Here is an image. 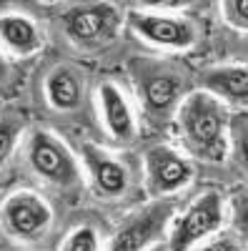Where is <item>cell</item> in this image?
I'll use <instances>...</instances> for the list:
<instances>
[{"label": "cell", "instance_id": "obj_1", "mask_svg": "<svg viewBox=\"0 0 248 251\" xmlns=\"http://www.w3.org/2000/svg\"><path fill=\"white\" fill-rule=\"evenodd\" d=\"M180 131L188 151L205 161H221L225 156V116L216 98L208 93H193L180 106Z\"/></svg>", "mask_w": 248, "mask_h": 251}, {"label": "cell", "instance_id": "obj_2", "mask_svg": "<svg viewBox=\"0 0 248 251\" xmlns=\"http://www.w3.org/2000/svg\"><path fill=\"white\" fill-rule=\"evenodd\" d=\"M131 73L135 80V88L143 98L146 116L153 123H163L178 106L180 96L188 88L183 68L173 63H158V60H131Z\"/></svg>", "mask_w": 248, "mask_h": 251}, {"label": "cell", "instance_id": "obj_3", "mask_svg": "<svg viewBox=\"0 0 248 251\" xmlns=\"http://www.w3.org/2000/svg\"><path fill=\"white\" fill-rule=\"evenodd\" d=\"M223 211H221V196L216 191H208L205 196H201L185 216L176 224V231L171 236V251H185L191 244H196L198 239H203L205 234L216 231L221 226Z\"/></svg>", "mask_w": 248, "mask_h": 251}, {"label": "cell", "instance_id": "obj_4", "mask_svg": "<svg viewBox=\"0 0 248 251\" xmlns=\"http://www.w3.org/2000/svg\"><path fill=\"white\" fill-rule=\"evenodd\" d=\"M171 208H173V203L165 201V203L148 206L146 211H140L133 219H128L118 231L111 251H140L153 236L160 234V228L165 226V221L171 216Z\"/></svg>", "mask_w": 248, "mask_h": 251}, {"label": "cell", "instance_id": "obj_5", "mask_svg": "<svg viewBox=\"0 0 248 251\" xmlns=\"http://www.w3.org/2000/svg\"><path fill=\"white\" fill-rule=\"evenodd\" d=\"M146 166H148V186L153 194L176 191L193 174L188 161H183L168 146H156V149H151L146 156Z\"/></svg>", "mask_w": 248, "mask_h": 251}, {"label": "cell", "instance_id": "obj_6", "mask_svg": "<svg viewBox=\"0 0 248 251\" xmlns=\"http://www.w3.org/2000/svg\"><path fill=\"white\" fill-rule=\"evenodd\" d=\"M30 161L35 166L38 174H43L45 178L55 181V183H73L78 178L75 166L70 161V156L66 153V149L60 143H55L50 136L38 133L30 143Z\"/></svg>", "mask_w": 248, "mask_h": 251}, {"label": "cell", "instance_id": "obj_7", "mask_svg": "<svg viewBox=\"0 0 248 251\" xmlns=\"http://www.w3.org/2000/svg\"><path fill=\"white\" fill-rule=\"evenodd\" d=\"M115 10L111 5H86V8H73L66 15V28L78 43H93L113 33L115 28Z\"/></svg>", "mask_w": 248, "mask_h": 251}, {"label": "cell", "instance_id": "obj_8", "mask_svg": "<svg viewBox=\"0 0 248 251\" xmlns=\"http://www.w3.org/2000/svg\"><path fill=\"white\" fill-rule=\"evenodd\" d=\"M131 25L135 28L138 35L153 40V43H158V46L185 48V46L193 43V28L188 23H183V20L131 13Z\"/></svg>", "mask_w": 248, "mask_h": 251}, {"label": "cell", "instance_id": "obj_9", "mask_svg": "<svg viewBox=\"0 0 248 251\" xmlns=\"http://www.w3.org/2000/svg\"><path fill=\"white\" fill-rule=\"evenodd\" d=\"M48 216L50 214H48L45 203L28 194L13 196L5 206V224L10 231H15L20 236H35L48 224Z\"/></svg>", "mask_w": 248, "mask_h": 251}, {"label": "cell", "instance_id": "obj_10", "mask_svg": "<svg viewBox=\"0 0 248 251\" xmlns=\"http://www.w3.org/2000/svg\"><path fill=\"white\" fill-rule=\"evenodd\" d=\"M201 83L208 91L223 96V98H228L233 103H246L248 98V73L246 68H213L208 71Z\"/></svg>", "mask_w": 248, "mask_h": 251}, {"label": "cell", "instance_id": "obj_11", "mask_svg": "<svg viewBox=\"0 0 248 251\" xmlns=\"http://www.w3.org/2000/svg\"><path fill=\"white\" fill-rule=\"evenodd\" d=\"M100 100H103V111H106V121H108V128L118 141H131L135 136V126L131 118V111L126 106L123 96L118 93L115 86L106 83L100 88Z\"/></svg>", "mask_w": 248, "mask_h": 251}, {"label": "cell", "instance_id": "obj_12", "mask_svg": "<svg viewBox=\"0 0 248 251\" xmlns=\"http://www.w3.org/2000/svg\"><path fill=\"white\" fill-rule=\"evenodd\" d=\"M86 161H88L90 171L95 176V183L103 194L115 196L126 188V171H123L120 163H115L108 156H103L98 149H93V146H86Z\"/></svg>", "mask_w": 248, "mask_h": 251}, {"label": "cell", "instance_id": "obj_13", "mask_svg": "<svg viewBox=\"0 0 248 251\" xmlns=\"http://www.w3.org/2000/svg\"><path fill=\"white\" fill-rule=\"evenodd\" d=\"M83 83L73 68H58L48 78V96L55 108H75L80 103Z\"/></svg>", "mask_w": 248, "mask_h": 251}, {"label": "cell", "instance_id": "obj_14", "mask_svg": "<svg viewBox=\"0 0 248 251\" xmlns=\"http://www.w3.org/2000/svg\"><path fill=\"white\" fill-rule=\"evenodd\" d=\"M0 38H3L15 53H33L40 46V35H38L35 25L30 20L18 18V15L0 18Z\"/></svg>", "mask_w": 248, "mask_h": 251}, {"label": "cell", "instance_id": "obj_15", "mask_svg": "<svg viewBox=\"0 0 248 251\" xmlns=\"http://www.w3.org/2000/svg\"><path fill=\"white\" fill-rule=\"evenodd\" d=\"M63 251H98V239L93 228H78V231L68 239Z\"/></svg>", "mask_w": 248, "mask_h": 251}, {"label": "cell", "instance_id": "obj_16", "mask_svg": "<svg viewBox=\"0 0 248 251\" xmlns=\"http://www.w3.org/2000/svg\"><path fill=\"white\" fill-rule=\"evenodd\" d=\"M15 133H18L15 123L0 121V163L8 158V153H10V149H13V141H15Z\"/></svg>", "mask_w": 248, "mask_h": 251}, {"label": "cell", "instance_id": "obj_17", "mask_svg": "<svg viewBox=\"0 0 248 251\" xmlns=\"http://www.w3.org/2000/svg\"><path fill=\"white\" fill-rule=\"evenodd\" d=\"M248 3L246 0H233V3H225V15H228L238 28H246L248 23Z\"/></svg>", "mask_w": 248, "mask_h": 251}, {"label": "cell", "instance_id": "obj_18", "mask_svg": "<svg viewBox=\"0 0 248 251\" xmlns=\"http://www.w3.org/2000/svg\"><path fill=\"white\" fill-rule=\"evenodd\" d=\"M203 251H241V249H238V244H233L231 239H218V241L208 244Z\"/></svg>", "mask_w": 248, "mask_h": 251}, {"label": "cell", "instance_id": "obj_19", "mask_svg": "<svg viewBox=\"0 0 248 251\" xmlns=\"http://www.w3.org/2000/svg\"><path fill=\"white\" fill-rule=\"evenodd\" d=\"M5 78H8V66H5V60L0 58V83H3Z\"/></svg>", "mask_w": 248, "mask_h": 251}, {"label": "cell", "instance_id": "obj_20", "mask_svg": "<svg viewBox=\"0 0 248 251\" xmlns=\"http://www.w3.org/2000/svg\"><path fill=\"white\" fill-rule=\"evenodd\" d=\"M153 251H168V249H163V246H156V249H153Z\"/></svg>", "mask_w": 248, "mask_h": 251}]
</instances>
